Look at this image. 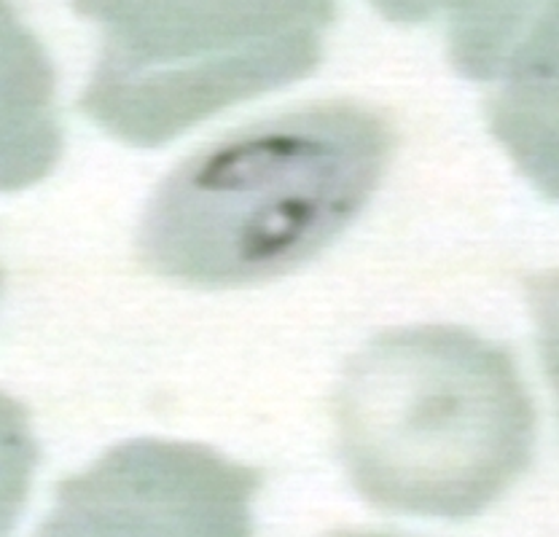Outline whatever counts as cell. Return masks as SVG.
Here are the masks:
<instances>
[{"mask_svg": "<svg viewBox=\"0 0 559 537\" xmlns=\"http://www.w3.org/2000/svg\"><path fill=\"white\" fill-rule=\"evenodd\" d=\"M393 145L380 110L345 100L221 134L151 196L138 231L140 264L200 288L294 272L358 218Z\"/></svg>", "mask_w": 559, "mask_h": 537, "instance_id": "1", "label": "cell"}, {"mask_svg": "<svg viewBox=\"0 0 559 537\" xmlns=\"http://www.w3.org/2000/svg\"><path fill=\"white\" fill-rule=\"evenodd\" d=\"M340 454L371 505L474 518L527 470L535 408L509 347L457 325L377 334L334 398Z\"/></svg>", "mask_w": 559, "mask_h": 537, "instance_id": "2", "label": "cell"}, {"mask_svg": "<svg viewBox=\"0 0 559 537\" xmlns=\"http://www.w3.org/2000/svg\"><path fill=\"white\" fill-rule=\"evenodd\" d=\"M100 51L79 100L110 138L159 148L231 105L307 79L334 0H73Z\"/></svg>", "mask_w": 559, "mask_h": 537, "instance_id": "3", "label": "cell"}, {"mask_svg": "<svg viewBox=\"0 0 559 537\" xmlns=\"http://www.w3.org/2000/svg\"><path fill=\"white\" fill-rule=\"evenodd\" d=\"M259 487L202 443L135 438L66 478L35 537H253Z\"/></svg>", "mask_w": 559, "mask_h": 537, "instance_id": "4", "label": "cell"}, {"mask_svg": "<svg viewBox=\"0 0 559 537\" xmlns=\"http://www.w3.org/2000/svg\"><path fill=\"white\" fill-rule=\"evenodd\" d=\"M485 114L516 169L559 202V0H527L495 55Z\"/></svg>", "mask_w": 559, "mask_h": 537, "instance_id": "5", "label": "cell"}, {"mask_svg": "<svg viewBox=\"0 0 559 537\" xmlns=\"http://www.w3.org/2000/svg\"><path fill=\"white\" fill-rule=\"evenodd\" d=\"M60 156L57 73L49 51L14 0H0V194L49 178Z\"/></svg>", "mask_w": 559, "mask_h": 537, "instance_id": "6", "label": "cell"}, {"mask_svg": "<svg viewBox=\"0 0 559 537\" xmlns=\"http://www.w3.org/2000/svg\"><path fill=\"white\" fill-rule=\"evenodd\" d=\"M38 460L27 408L0 390V537H11L25 511Z\"/></svg>", "mask_w": 559, "mask_h": 537, "instance_id": "7", "label": "cell"}, {"mask_svg": "<svg viewBox=\"0 0 559 537\" xmlns=\"http://www.w3.org/2000/svg\"><path fill=\"white\" fill-rule=\"evenodd\" d=\"M527 301L538 325V347L546 377L559 403V268L530 279Z\"/></svg>", "mask_w": 559, "mask_h": 537, "instance_id": "8", "label": "cell"}, {"mask_svg": "<svg viewBox=\"0 0 559 537\" xmlns=\"http://www.w3.org/2000/svg\"><path fill=\"white\" fill-rule=\"evenodd\" d=\"M377 11L390 22H404V25H415L425 22L439 11V0H371Z\"/></svg>", "mask_w": 559, "mask_h": 537, "instance_id": "9", "label": "cell"}, {"mask_svg": "<svg viewBox=\"0 0 559 537\" xmlns=\"http://www.w3.org/2000/svg\"><path fill=\"white\" fill-rule=\"evenodd\" d=\"M331 537H401V535H384V533H336Z\"/></svg>", "mask_w": 559, "mask_h": 537, "instance_id": "10", "label": "cell"}, {"mask_svg": "<svg viewBox=\"0 0 559 537\" xmlns=\"http://www.w3.org/2000/svg\"><path fill=\"white\" fill-rule=\"evenodd\" d=\"M0 285H3V272H0Z\"/></svg>", "mask_w": 559, "mask_h": 537, "instance_id": "11", "label": "cell"}]
</instances>
